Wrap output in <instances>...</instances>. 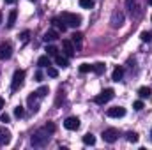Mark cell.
<instances>
[{"instance_id":"obj_1","label":"cell","mask_w":152,"mask_h":150,"mask_svg":"<svg viewBox=\"0 0 152 150\" xmlns=\"http://www.w3.org/2000/svg\"><path fill=\"white\" fill-rule=\"evenodd\" d=\"M48 141H50V133H48L46 129L37 131V133L30 138V143H32L34 147H44V145H48Z\"/></svg>"},{"instance_id":"obj_2","label":"cell","mask_w":152,"mask_h":150,"mask_svg":"<svg viewBox=\"0 0 152 150\" xmlns=\"http://www.w3.org/2000/svg\"><path fill=\"white\" fill-rule=\"evenodd\" d=\"M60 18H62L64 23H66L67 27H71V28H76V27L81 25V16L76 14V12H62Z\"/></svg>"},{"instance_id":"obj_3","label":"cell","mask_w":152,"mask_h":150,"mask_svg":"<svg viewBox=\"0 0 152 150\" xmlns=\"http://www.w3.org/2000/svg\"><path fill=\"white\" fill-rule=\"evenodd\" d=\"M23 81H25V71H23V69L14 71V74H12V83H11V90H12V92L20 90V88L23 87Z\"/></svg>"},{"instance_id":"obj_4","label":"cell","mask_w":152,"mask_h":150,"mask_svg":"<svg viewBox=\"0 0 152 150\" xmlns=\"http://www.w3.org/2000/svg\"><path fill=\"white\" fill-rule=\"evenodd\" d=\"M113 95H115V92H113V88H106V90H103L99 95H96L94 97V103L96 104H106V103H110L112 99H113Z\"/></svg>"},{"instance_id":"obj_5","label":"cell","mask_w":152,"mask_h":150,"mask_svg":"<svg viewBox=\"0 0 152 150\" xmlns=\"http://www.w3.org/2000/svg\"><path fill=\"white\" fill-rule=\"evenodd\" d=\"M103 140H104L106 143H115V141L118 140V131L113 129V127L104 129V131H103Z\"/></svg>"},{"instance_id":"obj_6","label":"cell","mask_w":152,"mask_h":150,"mask_svg":"<svg viewBox=\"0 0 152 150\" xmlns=\"http://www.w3.org/2000/svg\"><path fill=\"white\" fill-rule=\"evenodd\" d=\"M12 57V46L11 42H2L0 44V60H9Z\"/></svg>"},{"instance_id":"obj_7","label":"cell","mask_w":152,"mask_h":150,"mask_svg":"<svg viewBox=\"0 0 152 150\" xmlns=\"http://www.w3.org/2000/svg\"><path fill=\"white\" fill-rule=\"evenodd\" d=\"M11 140H12L11 131H9V129H5V127H0V145H9V143H11Z\"/></svg>"},{"instance_id":"obj_8","label":"cell","mask_w":152,"mask_h":150,"mask_svg":"<svg viewBox=\"0 0 152 150\" xmlns=\"http://www.w3.org/2000/svg\"><path fill=\"white\" fill-rule=\"evenodd\" d=\"M64 127L69 129V131H76V129L80 127V118H76V117H67L66 122H64Z\"/></svg>"},{"instance_id":"obj_9","label":"cell","mask_w":152,"mask_h":150,"mask_svg":"<svg viewBox=\"0 0 152 150\" xmlns=\"http://www.w3.org/2000/svg\"><path fill=\"white\" fill-rule=\"evenodd\" d=\"M106 115L110 117V118H120V117H124L126 115V108H122V106H115V108H110Z\"/></svg>"},{"instance_id":"obj_10","label":"cell","mask_w":152,"mask_h":150,"mask_svg":"<svg viewBox=\"0 0 152 150\" xmlns=\"http://www.w3.org/2000/svg\"><path fill=\"white\" fill-rule=\"evenodd\" d=\"M39 97L37 95V92H32L30 95H28V99H27V103H28V106H30V110L32 111H37V108H39Z\"/></svg>"},{"instance_id":"obj_11","label":"cell","mask_w":152,"mask_h":150,"mask_svg":"<svg viewBox=\"0 0 152 150\" xmlns=\"http://www.w3.org/2000/svg\"><path fill=\"white\" fill-rule=\"evenodd\" d=\"M122 23H124V14L120 11H115L113 16H112V27L118 28V27H122Z\"/></svg>"},{"instance_id":"obj_12","label":"cell","mask_w":152,"mask_h":150,"mask_svg":"<svg viewBox=\"0 0 152 150\" xmlns=\"http://www.w3.org/2000/svg\"><path fill=\"white\" fill-rule=\"evenodd\" d=\"M62 48H64V51H66L67 57H73L75 55V46H73V42L69 39H64L62 41Z\"/></svg>"},{"instance_id":"obj_13","label":"cell","mask_w":152,"mask_h":150,"mask_svg":"<svg viewBox=\"0 0 152 150\" xmlns=\"http://www.w3.org/2000/svg\"><path fill=\"white\" fill-rule=\"evenodd\" d=\"M104 71H106V66H104L103 62H97V64H94V66H92V73H96L97 76L104 74Z\"/></svg>"},{"instance_id":"obj_14","label":"cell","mask_w":152,"mask_h":150,"mask_svg":"<svg viewBox=\"0 0 152 150\" xmlns=\"http://www.w3.org/2000/svg\"><path fill=\"white\" fill-rule=\"evenodd\" d=\"M44 41L46 42H51V41H57L58 39V32L57 30H48V32H44Z\"/></svg>"},{"instance_id":"obj_15","label":"cell","mask_w":152,"mask_h":150,"mask_svg":"<svg viewBox=\"0 0 152 150\" xmlns=\"http://www.w3.org/2000/svg\"><path fill=\"white\" fill-rule=\"evenodd\" d=\"M138 95L142 97V99H151L152 97V90L149 87H142L140 90H138Z\"/></svg>"},{"instance_id":"obj_16","label":"cell","mask_w":152,"mask_h":150,"mask_svg":"<svg viewBox=\"0 0 152 150\" xmlns=\"http://www.w3.org/2000/svg\"><path fill=\"white\" fill-rule=\"evenodd\" d=\"M16 16H18V12L12 9V11L9 12V16H7V28H12V27H14V23H16Z\"/></svg>"},{"instance_id":"obj_17","label":"cell","mask_w":152,"mask_h":150,"mask_svg":"<svg viewBox=\"0 0 152 150\" xmlns=\"http://www.w3.org/2000/svg\"><path fill=\"white\" fill-rule=\"evenodd\" d=\"M122 76H124V67H120V66H118V67H115L113 74H112V79H113V81H120V79H122Z\"/></svg>"},{"instance_id":"obj_18","label":"cell","mask_w":152,"mask_h":150,"mask_svg":"<svg viewBox=\"0 0 152 150\" xmlns=\"http://www.w3.org/2000/svg\"><path fill=\"white\" fill-rule=\"evenodd\" d=\"M55 62H57L58 67H69V60L66 57H62V55H57L55 57Z\"/></svg>"},{"instance_id":"obj_19","label":"cell","mask_w":152,"mask_h":150,"mask_svg":"<svg viewBox=\"0 0 152 150\" xmlns=\"http://www.w3.org/2000/svg\"><path fill=\"white\" fill-rule=\"evenodd\" d=\"M51 23H53V25H55V27H57L60 32H66V28H67V25L64 23V20H62V18H60V20H58V18H55Z\"/></svg>"},{"instance_id":"obj_20","label":"cell","mask_w":152,"mask_h":150,"mask_svg":"<svg viewBox=\"0 0 152 150\" xmlns=\"http://www.w3.org/2000/svg\"><path fill=\"white\" fill-rule=\"evenodd\" d=\"M37 66H39V67H48V66H50V57H48V55H42V57H39Z\"/></svg>"},{"instance_id":"obj_21","label":"cell","mask_w":152,"mask_h":150,"mask_svg":"<svg viewBox=\"0 0 152 150\" xmlns=\"http://www.w3.org/2000/svg\"><path fill=\"white\" fill-rule=\"evenodd\" d=\"M46 55H48V57H57V55H58L57 46H46Z\"/></svg>"},{"instance_id":"obj_22","label":"cell","mask_w":152,"mask_h":150,"mask_svg":"<svg viewBox=\"0 0 152 150\" xmlns=\"http://www.w3.org/2000/svg\"><path fill=\"white\" fill-rule=\"evenodd\" d=\"M83 143H85V145H94V143H96L94 134H90V133H88V134H85V136H83Z\"/></svg>"},{"instance_id":"obj_23","label":"cell","mask_w":152,"mask_h":150,"mask_svg":"<svg viewBox=\"0 0 152 150\" xmlns=\"http://www.w3.org/2000/svg\"><path fill=\"white\" fill-rule=\"evenodd\" d=\"M140 37H142L143 42H151V41H152V32H151V30H145V32H142V34H140Z\"/></svg>"},{"instance_id":"obj_24","label":"cell","mask_w":152,"mask_h":150,"mask_svg":"<svg viewBox=\"0 0 152 150\" xmlns=\"http://www.w3.org/2000/svg\"><path fill=\"white\" fill-rule=\"evenodd\" d=\"M90 71H92V66H90V64H81V66H80V73H81V74H87V73H90Z\"/></svg>"},{"instance_id":"obj_25","label":"cell","mask_w":152,"mask_h":150,"mask_svg":"<svg viewBox=\"0 0 152 150\" xmlns=\"http://www.w3.org/2000/svg\"><path fill=\"white\" fill-rule=\"evenodd\" d=\"M126 136H127V141H129V143H136V141H138V134H136V133H131V131H129Z\"/></svg>"},{"instance_id":"obj_26","label":"cell","mask_w":152,"mask_h":150,"mask_svg":"<svg viewBox=\"0 0 152 150\" xmlns=\"http://www.w3.org/2000/svg\"><path fill=\"white\" fill-rule=\"evenodd\" d=\"M80 5L85 9H90V7H94V0H80Z\"/></svg>"},{"instance_id":"obj_27","label":"cell","mask_w":152,"mask_h":150,"mask_svg":"<svg viewBox=\"0 0 152 150\" xmlns=\"http://www.w3.org/2000/svg\"><path fill=\"white\" fill-rule=\"evenodd\" d=\"M36 92H37L39 97L42 99V97H46V95H48V87H41V88H37Z\"/></svg>"},{"instance_id":"obj_28","label":"cell","mask_w":152,"mask_h":150,"mask_svg":"<svg viewBox=\"0 0 152 150\" xmlns=\"http://www.w3.org/2000/svg\"><path fill=\"white\" fill-rule=\"evenodd\" d=\"M14 115H16L18 118H21V117L25 115V110H23V106H16V108H14Z\"/></svg>"},{"instance_id":"obj_29","label":"cell","mask_w":152,"mask_h":150,"mask_svg":"<svg viewBox=\"0 0 152 150\" xmlns=\"http://www.w3.org/2000/svg\"><path fill=\"white\" fill-rule=\"evenodd\" d=\"M133 108H134L136 111H142V110H143V101H134Z\"/></svg>"},{"instance_id":"obj_30","label":"cell","mask_w":152,"mask_h":150,"mask_svg":"<svg viewBox=\"0 0 152 150\" xmlns=\"http://www.w3.org/2000/svg\"><path fill=\"white\" fill-rule=\"evenodd\" d=\"M71 37H73V42H80V41H81V37H83V34H81V32H75Z\"/></svg>"},{"instance_id":"obj_31","label":"cell","mask_w":152,"mask_h":150,"mask_svg":"<svg viewBox=\"0 0 152 150\" xmlns=\"http://www.w3.org/2000/svg\"><path fill=\"white\" fill-rule=\"evenodd\" d=\"M48 76H51V78H57V76H58V71H57V69H53V67H50V66H48Z\"/></svg>"},{"instance_id":"obj_32","label":"cell","mask_w":152,"mask_h":150,"mask_svg":"<svg viewBox=\"0 0 152 150\" xmlns=\"http://www.w3.org/2000/svg\"><path fill=\"white\" fill-rule=\"evenodd\" d=\"M44 129H46V131H48V133H50V134H51V133H55V124H51V122H48V124H46V127H44Z\"/></svg>"},{"instance_id":"obj_33","label":"cell","mask_w":152,"mask_h":150,"mask_svg":"<svg viewBox=\"0 0 152 150\" xmlns=\"http://www.w3.org/2000/svg\"><path fill=\"white\" fill-rule=\"evenodd\" d=\"M0 122H4V124H7V122H9V115H7V113H4V115L0 117Z\"/></svg>"},{"instance_id":"obj_34","label":"cell","mask_w":152,"mask_h":150,"mask_svg":"<svg viewBox=\"0 0 152 150\" xmlns=\"http://www.w3.org/2000/svg\"><path fill=\"white\" fill-rule=\"evenodd\" d=\"M36 81H42V73H41V71L36 73Z\"/></svg>"},{"instance_id":"obj_35","label":"cell","mask_w":152,"mask_h":150,"mask_svg":"<svg viewBox=\"0 0 152 150\" xmlns=\"http://www.w3.org/2000/svg\"><path fill=\"white\" fill-rule=\"evenodd\" d=\"M21 39L27 42V39H28V32H23V34H21Z\"/></svg>"},{"instance_id":"obj_36","label":"cell","mask_w":152,"mask_h":150,"mask_svg":"<svg viewBox=\"0 0 152 150\" xmlns=\"http://www.w3.org/2000/svg\"><path fill=\"white\" fill-rule=\"evenodd\" d=\"M2 108H4V99L0 97V110H2Z\"/></svg>"},{"instance_id":"obj_37","label":"cell","mask_w":152,"mask_h":150,"mask_svg":"<svg viewBox=\"0 0 152 150\" xmlns=\"http://www.w3.org/2000/svg\"><path fill=\"white\" fill-rule=\"evenodd\" d=\"M16 0H5V4H14Z\"/></svg>"},{"instance_id":"obj_38","label":"cell","mask_w":152,"mask_h":150,"mask_svg":"<svg viewBox=\"0 0 152 150\" xmlns=\"http://www.w3.org/2000/svg\"><path fill=\"white\" fill-rule=\"evenodd\" d=\"M2 20H4V14H2V12H0V23H2Z\"/></svg>"},{"instance_id":"obj_39","label":"cell","mask_w":152,"mask_h":150,"mask_svg":"<svg viewBox=\"0 0 152 150\" xmlns=\"http://www.w3.org/2000/svg\"><path fill=\"white\" fill-rule=\"evenodd\" d=\"M147 2H149V5H152V0H147Z\"/></svg>"},{"instance_id":"obj_40","label":"cell","mask_w":152,"mask_h":150,"mask_svg":"<svg viewBox=\"0 0 152 150\" xmlns=\"http://www.w3.org/2000/svg\"><path fill=\"white\" fill-rule=\"evenodd\" d=\"M151 140H152V129H151Z\"/></svg>"},{"instance_id":"obj_41","label":"cell","mask_w":152,"mask_h":150,"mask_svg":"<svg viewBox=\"0 0 152 150\" xmlns=\"http://www.w3.org/2000/svg\"><path fill=\"white\" fill-rule=\"evenodd\" d=\"M30 2H36V0H30Z\"/></svg>"},{"instance_id":"obj_42","label":"cell","mask_w":152,"mask_h":150,"mask_svg":"<svg viewBox=\"0 0 152 150\" xmlns=\"http://www.w3.org/2000/svg\"><path fill=\"white\" fill-rule=\"evenodd\" d=\"M151 21H152V16H151Z\"/></svg>"}]
</instances>
